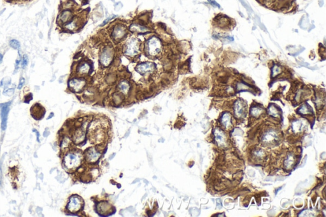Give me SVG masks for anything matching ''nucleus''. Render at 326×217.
Wrapping results in <instances>:
<instances>
[{
  "mask_svg": "<svg viewBox=\"0 0 326 217\" xmlns=\"http://www.w3.org/2000/svg\"><path fill=\"white\" fill-rule=\"evenodd\" d=\"M162 45L160 40L156 36L150 38L145 45V52L147 54L156 56L161 52Z\"/></svg>",
  "mask_w": 326,
  "mask_h": 217,
  "instance_id": "f257e3e1",
  "label": "nucleus"
},
{
  "mask_svg": "<svg viewBox=\"0 0 326 217\" xmlns=\"http://www.w3.org/2000/svg\"><path fill=\"white\" fill-rule=\"evenodd\" d=\"M80 157L78 154L74 153H68L64 158V164L69 169H73L78 167L80 163Z\"/></svg>",
  "mask_w": 326,
  "mask_h": 217,
  "instance_id": "f03ea898",
  "label": "nucleus"
},
{
  "mask_svg": "<svg viewBox=\"0 0 326 217\" xmlns=\"http://www.w3.org/2000/svg\"><path fill=\"white\" fill-rule=\"evenodd\" d=\"M139 41L136 38H131L129 40L125 46V54L129 56H133L138 54L139 52Z\"/></svg>",
  "mask_w": 326,
  "mask_h": 217,
  "instance_id": "7ed1b4c3",
  "label": "nucleus"
},
{
  "mask_svg": "<svg viewBox=\"0 0 326 217\" xmlns=\"http://www.w3.org/2000/svg\"><path fill=\"white\" fill-rule=\"evenodd\" d=\"M114 52L111 48L106 47L104 49L100 57V61L103 66H108L109 65L113 59Z\"/></svg>",
  "mask_w": 326,
  "mask_h": 217,
  "instance_id": "20e7f679",
  "label": "nucleus"
},
{
  "mask_svg": "<svg viewBox=\"0 0 326 217\" xmlns=\"http://www.w3.org/2000/svg\"><path fill=\"white\" fill-rule=\"evenodd\" d=\"M45 108L39 103L34 104L30 109V113L32 117L36 120L42 119L45 114Z\"/></svg>",
  "mask_w": 326,
  "mask_h": 217,
  "instance_id": "39448f33",
  "label": "nucleus"
},
{
  "mask_svg": "<svg viewBox=\"0 0 326 217\" xmlns=\"http://www.w3.org/2000/svg\"><path fill=\"white\" fill-rule=\"evenodd\" d=\"M11 104V101L3 104H0V108H1V118H2V128L3 130H5L7 128L8 115L10 111V106Z\"/></svg>",
  "mask_w": 326,
  "mask_h": 217,
  "instance_id": "423d86ee",
  "label": "nucleus"
},
{
  "mask_svg": "<svg viewBox=\"0 0 326 217\" xmlns=\"http://www.w3.org/2000/svg\"><path fill=\"white\" fill-rule=\"evenodd\" d=\"M85 82L82 79H73L68 82L70 89L75 92H80L85 86Z\"/></svg>",
  "mask_w": 326,
  "mask_h": 217,
  "instance_id": "0eeeda50",
  "label": "nucleus"
},
{
  "mask_svg": "<svg viewBox=\"0 0 326 217\" xmlns=\"http://www.w3.org/2000/svg\"><path fill=\"white\" fill-rule=\"evenodd\" d=\"M82 200L78 196H73L70 198L67 208L71 212L78 211L82 207Z\"/></svg>",
  "mask_w": 326,
  "mask_h": 217,
  "instance_id": "6e6552de",
  "label": "nucleus"
},
{
  "mask_svg": "<svg viewBox=\"0 0 326 217\" xmlns=\"http://www.w3.org/2000/svg\"><path fill=\"white\" fill-rule=\"evenodd\" d=\"M155 68H156V66L153 63L147 62V63H142L139 64L136 68V71L139 73L144 75L145 73L153 71Z\"/></svg>",
  "mask_w": 326,
  "mask_h": 217,
  "instance_id": "1a4fd4ad",
  "label": "nucleus"
},
{
  "mask_svg": "<svg viewBox=\"0 0 326 217\" xmlns=\"http://www.w3.org/2000/svg\"><path fill=\"white\" fill-rule=\"evenodd\" d=\"M126 34V27L122 25H118L114 28L112 36L114 40L117 41V40H122L124 37V36H125Z\"/></svg>",
  "mask_w": 326,
  "mask_h": 217,
  "instance_id": "9d476101",
  "label": "nucleus"
},
{
  "mask_svg": "<svg viewBox=\"0 0 326 217\" xmlns=\"http://www.w3.org/2000/svg\"><path fill=\"white\" fill-rule=\"evenodd\" d=\"M234 110L236 117L241 118L244 116L246 112V107L243 101L238 100L235 104Z\"/></svg>",
  "mask_w": 326,
  "mask_h": 217,
  "instance_id": "9b49d317",
  "label": "nucleus"
},
{
  "mask_svg": "<svg viewBox=\"0 0 326 217\" xmlns=\"http://www.w3.org/2000/svg\"><path fill=\"white\" fill-rule=\"evenodd\" d=\"M214 135L215 140L219 146H223L226 145V137L222 131H221L220 129H216L214 131Z\"/></svg>",
  "mask_w": 326,
  "mask_h": 217,
  "instance_id": "f8f14e48",
  "label": "nucleus"
},
{
  "mask_svg": "<svg viewBox=\"0 0 326 217\" xmlns=\"http://www.w3.org/2000/svg\"><path fill=\"white\" fill-rule=\"evenodd\" d=\"M100 157V153L96 152V150L91 148L90 149L87 150L85 152V157L88 160L89 162H94L98 160V157Z\"/></svg>",
  "mask_w": 326,
  "mask_h": 217,
  "instance_id": "ddd939ff",
  "label": "nucleus"
},
{
  "mask_svg": "<svg viewBox=\"0 0 326 217\" xmlns=\"http://www.w3.org/2000/svg\"><path fill=\"white\" fill-rule=\"evenodd\" d=\"M277 139V134L276 133L273 131H270L269 132H267L262 137V140L264 142L266 143H272L275 142Z\"/></svg>",
  "mask_w": 326,
  "mask_h": 217,
  "instance_id": "4468645a",
  "label": "nucleus"
},
{
  "mask_svg": "<svg viewBox=\"0 0 326 217\" xmlns=\"http://www.w3.org/2000/svg\"><path fill=\"white\" fill-rule=\"evenodd\" d=\"M71 18V12L70 11L66 10V11H64L59 15L58 17L57 22L62 23V24H65L66 22H70V20Z\"/></svg>",
  "mask_w": 326,
  "mask_h": 217,
  "instance_id": "2eb2a0df",
  "label": "nucleus"
},
{
  "mask_svg": "<svg viewBox=\"0 0 326 217\" xmlns=\"http://www.w3.org/2000/svg\"><path fill=\"white\" fill-rule=\"evenodd\" d=\"M231 115L228 113H226L223 115V116L221 118V123L224 127L226 128H229L231 126Z\"/></svg>",
  "mask_w": 326,
  "mask_h": 217,
  "instance_id": "dca6fc26",
  "label": "nucleus"
},
{
  "mask_svg": "<svg viewBox=\"0 0 326 217\" xmlns=\"http://www.w3.org/2000/svg\"><path fill=\"white\" fill-rule=\"evenodd\" d=\"M130 30L133 32L142 33V32H145V31H148V29L147 27L139 26L138 24H133L130 27Z\"/></svg>",
  "mask_w": 326,
  "mask_h": 217,
  "instance_id": "f3484780",
  "label": "nucleus"
},
{
  "mask_svg": "<svg viewBox=\"0 0 326 217\" xmlns=\"http://www.w3.org/2000/svg\"><path fill=\"white\" fill-rule=\"evenodd\" d=\"M89 70H90V66L87 63H83L80 64V65L78 67V69H77L78 72L81 74L87 73L89 71Z\"/></svg>",
  "mask_w": 326,
  "mask_h": 217,
  "instance_id": "a211bd4d",
  "label": "nucleus"
},
{
  "mask_svg": "<svg viewBox=\"0 0 326 217\" xmlns=\"http://www.w3.org/2000/svg\"><path fill=\"white\" fill-rule=\"evenodd\" d=\"M119 88L122 92L125 93V94H127L130 89V85L128 82L123 81L119 84Z\"/></svg>",
  "mask_w": 326,
  "mask_h": 217,
  "instance_id": "6ab92c4d",
  "label": "nucleus"
},
{
  "mask_svg": "<svg viewBox=\"0 0 326 217\" xmlns=\"http://www.w3.org/2000/svg\"><path fill=\"white\" fill-rule=\"evenodd\" d=\"M263 110L261 108H259V107H254V108H251V114L254 117H258L259 116H260L261 115V113H262Z\"/></svg>",
  "mask_w": 326,
  "mask_h": 217,
  "instance_id": "aec40b11",
  "label": "nucleus"
},
{
  "mask_svg": "<svg viewBox=\"0 0 326 217\" xmlns=\"http://www.w3.org/2000/svg\"><path fill=\"white\" fill-rule=\"evenodd\" d=\"M269 113L273 117H278L280 116L278 110L274 106H271L269 108Z\"/></svg>",
  "mask_w": 326,
  "mask_h": 217,
  "instance_id": "412c9836",
  "label": "nucleus"
},
{
  "mask_svg": "<svg viewBox=\"0 0 326 217\" xmlns=\"http://www.w3.org/2000/svg\"><path fill=\"white\" fill-rule=\"evenodd\" d=\"M302 123L300 121L298 120L293 123L292 124V129L295 133H299L302 129Z\"/></svg>",
  "mask_w": 326,
  "mask_h": 217,
  "instance_id": "4be33fe9",
  "label": "nucleus"
},
{
  "mask_svg": "<svg viewBox=\"0 0 326 217\" xmlns=\"http://www.w3.org/2000/svg\"><path fill=\"white\" fill-rule=\"evenodd\" d=\"M10 46H11V47L15 50H19L21 47V44H20V42L17 40H15V39H12L10 41V43H9Z\"/></svg>",
  "mask_w": 326,
  "mask_h": 217,
  "instance_id": "5701e85b",
  "label": "nucleus"
},
{
  "mask_svg": "<svg viewBox=\"0 0 326 217\" xmlns=\"http://www.w3.org/2000/svg\"><path fill=\"white\" fill-rule=\"evenodd\" d=\"M299 111H300V113H302V114H309L311 113L312 112V109L310 108V107L308 105V104H304L303 105L300 109H299Z\"/></svg>",
  "mask_w": 326,
  "mask_h": 217,
  "instance_id": "b1692460",
  "label": "nucleus"
},
{
  "mask_svg": "<svg viewBox=\"0 0 326 217\" xmlns=\"http://www.w3.org/2000/svg\"><path fill=\"white\" fill-rule=\"evenodd\" d=\"M219 24H220V26H221V27H226V26L228 25L229 24V20L227 18H224V17H222V18H221L220 21H219Z\"/></svg>",
  "mask_w": 326,
  "mask_h": 217,
  "instance_id": "393cba45",
  "label": "nucleus"
},
{
  "mask_svg": "<svg viewBox=\"0 0 326 217\" xmlns=\"http://www.w3.org/2000/svg\"><path fill=\"white\" fill-rule=\"evenodd\" d=\"M28 62H29V59H28V57L27 55H24L23 57H22V62H21V66L23 69H24L28 65Z\"/></svg>",
  "mask_w": 326,
  "mask_h": 217,
  "instance_id": "a878e982",
  "label": "nucleus"
},
{
  "mask_svg": "<svg viewBox=\"0 0 326 217\" xmlns=\"http://www.w3.org/2000/svg\"><path fill=\"white\" fill-rule=\"evenodd\" d=\"M272 72H273L272 73H273V76L277 75L278 74H279V73H280V67H278V66H275L273 68V71H272Z\"/></svg>",
  "mask_w": 326,
  "mask_h": 217,
  "instance_id": "bb28decb",
  "label": "nucleus"
},
{
  "mask_svg": "<svg viewBox=\"0 0 326 217\" xmlns=\"http://www.w3.org/2000/svg\"><path fill=\"white\" fill-rule=\"evenodd\" d=\"M14 92V89H7L6 90L4 91V95H6V96H12Z\"/></svg>",
  "mask_w": 326,
  "mask_h": 217,
  "instance_id": "cd10ccee",
  "label": "nucleus"
},
{
  "mask_svg": "<svg viewBox=\"0 0 326 217\" xmlns=\"http://www.w3.org/2000/svg\"><path fill=\"white\" fill-rule=\"evenodd\" d=\"M32 99H33V95H32V94H31V93H29V94H27V96H25L24 103H29L30 102V101H32Z\"/></svg>",
  "mask_w": 326,
  "mask_h": 217,
  "instance_id": "c85d7f7f",
  "label": "nucleus"
},
{
  "mask_svg": "<svg viewBox=\"0 0 326 217\" xmlns=\"http://www.w3.org/2000/svg\"><path fill=\"white\" fill-rule=\"evenodd\" d=\"M116 17V15H111V16H110V17H108V19H106V20H105V21H104V22H103V24H102L101 25V26H103L105 25V24H106V23H108V21H110V20H112V19H114V17Z\"/></svg>",
  "mask_w": 326,
  "mask_h": 217,
  "instance_id": "c756f323",
  "label": "nucleus"
},
{
  "mask_svg": "<svg viewBox=\"0 0 326 217\" xmlns=\"http://www.w3.org/2000/svg\"><path fill=\"white\" fill-rule=\"evenodd\" d=\"M24 83H25V79H24V78H23V77H22V78L20 79V81H19V85H18V89H21L22 87V86L24 85Z\"/></svg>",
  "mask_w": 326,
  "mask_h": 217,
  "instance_id": "7c9ffc66",
  "label": "nucleus"
},
{
  "mask_svg": "<svg viewBox=\"0 0 326 217\" xmlns=\"http://www.w3.org/2000/svg\"><path fill=\"white\" fill-rule=\"evenodd\" d=\"M21 59H17L16 60H15V68H16V70H17L19 68V65L21 64Z\"/></svg>",
  "mask_w": 326,
  "mask_h": 217,
  "instance_id": "2f4dec72",
  "label": "nucleus"
},
{
  "mask_svg": "<svg viewBox=\"0 0 326 217\" xmlns=\"http://www.w3.org/2000/svg\"><path fill=\"white\" fill-rule=\"evenodd\" d=\"M2 168H1V162H0V184L2 183Z\"/></svg>",
  "mask_w": 326,
  "mask_h": 217,
  "instance_id": "473e14b6",
  "label": "nucleus"
},
{
  "mask_svg": "<svg viewBox=\"0 0 326 217\" xmlns=\"http://www.w3.org/2000/svg\"><path fill=\"white\" fill-rule=\"evenodd\" d=\"M3 59V55L2 54L0 53V65H1V64L2 63Z\"/></svg>",
  "mask_w": 326,
  "mask_h": 217,
  "instance_id": "72a5a7b5",
  "label": "nucleus"
},
{
  "mask_svg": "<svg viewBox=\"0 0 326 217\" xmlns=\"http://www.w3.org/2000/svg\"><path fill=\"white\" fill-rule=\"evenodd\" d=\"M35 131V133H36V135H37V140H38V142H40V140H39V137H40V134H39V133H38V132L37 131Z\"/></svg>",
  "mask_w": 326,
  "mask_h": 217,
  "instance_id": "f704fd0d",
  "label": "nucleus"
},
{
  "mask_svg": "<svg viewBox=\"0 0 326 217\" xmlns=\"http://www.w3.org/2000/svg\"><path fill=\"white\" fill-rule=\"evenodd\" d=\"M114 156H115V153H114V154L112 155V156H111V157H110V159H112V157H114Z\"/></svg>",
  "mask_w": 326,
  "mask_h": 217,
  "instance_id": "c9c22d12",
  "label": "nucleus"
}]
</instances>
